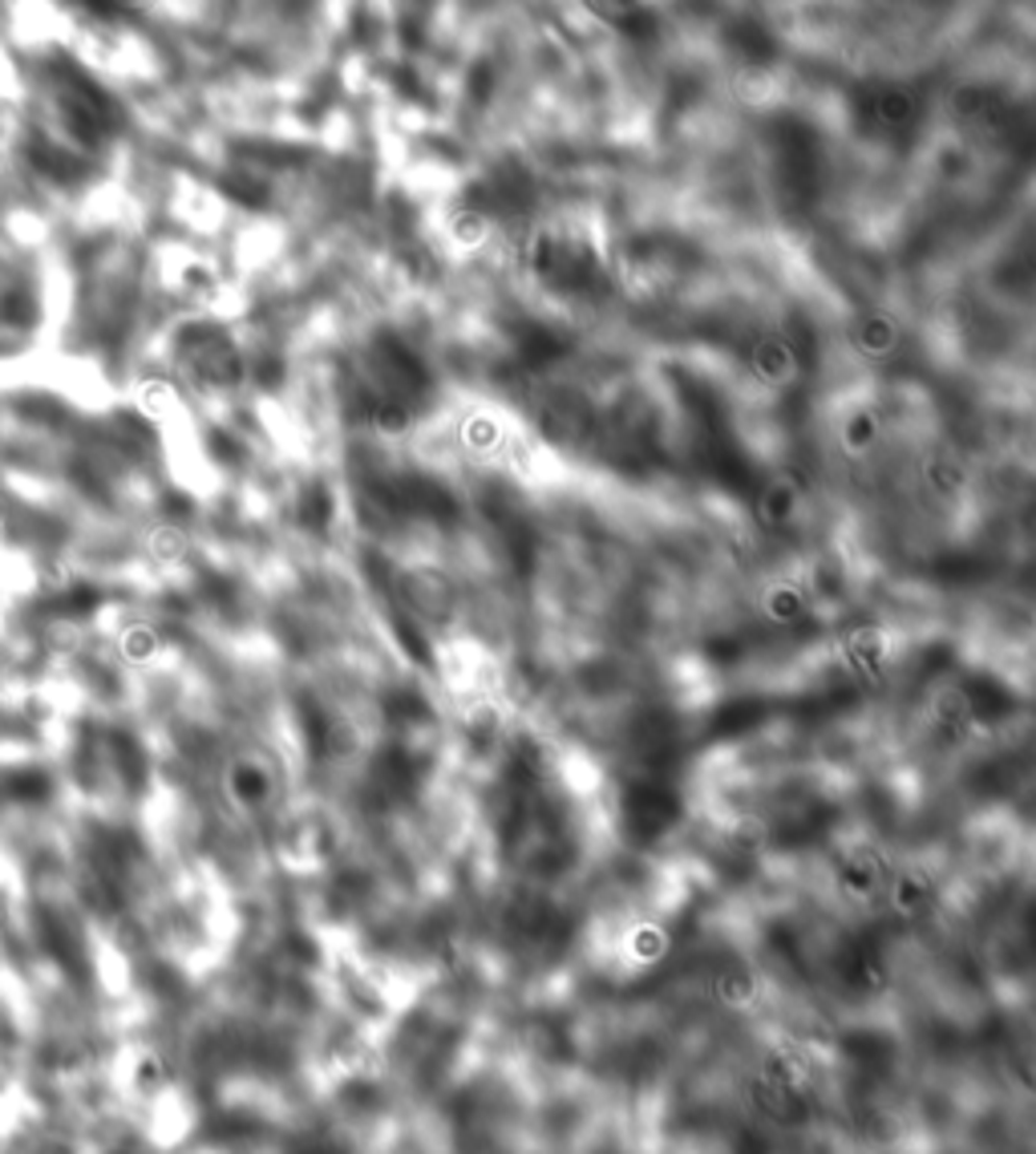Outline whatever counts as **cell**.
Masks as SVG:
<instances>
[{
    "instance_id": "cell-1",
    "label": "cell",
    "mask_w": 1036,
    "mask_h": 1154,
    "mask_svg": "<svg viewBox=\"0 0 1036 1154\" xmlns=\"http://www.w3.org/2000/svg\"><path fill=\"white\" fill-rule=\"evenodd\" d=\"M531 276L554 296H591L603 288V260L599 247L571 223H547L531 236L526 247Z\"/></svg>"
},
{
    "instance_id": "cell-2",
    "label": "cell",
    "mask_w": 1036,
    "mask_h": 1154,
    "mask_svg": "<svg viewBox=\"0 0 1036 1154\" xmlns=\"http://www.w3.org/2000/svg\"><path fill=\"white\" fill-rule=\"evenodd\" d=\"M599 8H608V13H616V17H632V13H644L652 0H595Z\"/></svg>"
}]
</instances>
